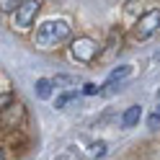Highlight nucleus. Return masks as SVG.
Listing matches in <instances>:
<instances>
[{"mask_svg":"<svg viewBox=\"0 0 160 160\" xmlns=\"http://www.w3.org/2000/svg\"><path fill=\"white\" fill-rule=\"evenodd\" d=\"M70 34H72V28H70V23L62 21V18H57V21H44L34 34V44L42 47V49H52L57 44L67 42Z\"/></svg>","mask_w":160,"mask_h":160,"instance_id":"f257e3e1","label":"nucleus"},{"mask_svg":"<svg viewBox=\"0 0 160 160\" xmlns=\"http://www.w3.org/2000/svg\"><path fill=\"white\" fill-rule=\"evenodd\" d=\"M98 49H101V47H98L96 39H91V36H78V39H72V44H70V54H72V59L88 65V62H93V59H96Z\"/></svg>","mask_w":160,"mask_h":160,"instance_id":"f03ea898","label":"nucleus"},{"mask_svg":"<svg viewBox=\"0 0 160 160\" xmlns=\"http://www.w3.org/2000/svg\"><path fill=\"white\" fill-rule=\"evenodd\" d=\"M39 8H42L39 0H23V3L18 5V11L13 13V28H18V31L31 28L34 18H36V13H39Z\"/></svg>","mask_w":160,"mask_h":160,"instance_id":"7ed1b4c3","label":"nucleus"},{"mask_svg":"<svg viewBox=\"0 0 160 160\" xmlns=\"http://www.w3.org/2000/svg\"><path fill=\"white\" fill-rule=\"evenodd\" d=\"M160 28V8H152V11H147L137 18L134 23V36L137 39H150L155 31Z\"/></svg>","mask_w":160,"mask_h":160,"instance_id":"20e7f679","label":"nucleus"},{"mask_svg":"<svg viewBox=\"0 0 160 160\" xmlns=\"http://www.w3.org/2000/svg\"><path fill=\"white\" fill-rule=\"evenodd\" d=\"M23 119H26V111H23L21 103H13L11 108H5V111H3V124L11 127V129H16L18 124H23Z\"/></svg>","mask_w":160,"mask_h":160,"instance_id":"39448f33","label":"nucleus"},{"mask_svg":"<svg viewBox=\"0 0 160 160\" xmlns=\"http://www.w3.org/2000/svg\"><path fill=\"white\" fill-rule=\"evenodd\" d=\"M139 116H142V106H129L127 111H124V116H122V127L124 129H129V127H134L137 122H139Z\"/></svg>","mask_w":160,"mask_h":160,"instance_id":"423d86ee","label":"nucleus"},{"mask_svg":"<svg viewBox=\"0 0 160 160\" xmlns=\"http://www.w3.org/2000/svg\"><path fill=\"white\" fill-rule=\"evenodd\" d=\"M129 75H132V65H122V67H116L114 72L108 75L106 85H116V83H122V80H127Z\"/></svg>","mask_w":160,"mask_h":160,"instance_id":"0eeeda50","label":"nucleus"},{"mask_svg":"<svg viewBox=\"0 0 160 160\" xmlns=\"http://www.w3.org/2000/svg\"><path fill=\"white\" fill-rule=\"evenodd\" d=\"M52 85H54L52 80H47V78H39V80H36V96L47 101V98L52 96Z\"/></svg>","mask_w":160,"mask_h":160,"instance_id":"6e6552de","label":"nucleus"},{"mask_svg":"<svg viewBox=\"0 0 160 160\" xmlns=\"http://www.w3.org/2000/svg\"><path fill=\"white\" fill-rule=\"evenodd\" d=\"M18 5L21 3H16V0H0V13H16Z\"/></svg>","mask_w":160,"mask_h":160,"instance_id":"1a4fd4ad","label":"nucleus"},{"mask_svg":"<svg viewBox=\"0 0 160 160\" xmlns=\"http://www.w3.org/2000/svg\"><path fill=\"white\" fill-rule=\"evenodd\" d=\"M91 155L93 158H103L106 155V142H93L91 145Z\"/></svg>","mask_w":160,"mask_h":160,"instance_id":"9d476101","label":"nucleus"},{"mask_svg":"<svg viewBox=\"0 0 160 160\" xmlns=\"http://www.w3.org/2000/svg\"><path fill=\"white\" fill-rule=\"evenodd\" d=\"M13 106V93H3L0 96V111H5V108Z\"/></svg>","mask_w":160,"mask_h":160,"instance_id":"9b49d317","label":"nucleus"},{"mask_svg":"<svg viewBox=\"0 0 160 160\" xmlns=\"http://www.w3.org/2000/svg\"><path fill=\"white\" fill-rule=\"evenodd\" d=\"M75 96H78V93H65V96H59V98H57V108H65V103L72 101Z\"/></svg>","mask_w":160,"mask_h":160,"instance_id":"f8f14e48","label":"nucleus"},{"mask_svg":"<svg viewBox=\"0 0 160 160\" xmlns=\"http://www.w3.org/2000/svg\"><path fill=\"white\" fill-rule=\"evenodd\" d=\"M98 91H101V88H98V85H96V83H88V85H85V88H83V93H85V96H96V93H98Z\"/></svg>","mask_w":160,"mask_h":160,"instance_id":"ddd939ff","label":"nucleus"},{"mask_svg":"<svg viewBox=\"0 0 160 160\" xmlns=\"http://www.w3.org/2000/svg\"><path fill=\"white\" fill-rule=\"evenodd\" d=\"M158 124H160V116H158V114L150 116V129H158Z\"/></svg>","mask_w":160,"mask_h":160,"instance_id":"4468645a","label":"nucleus"},{"mask_svg":"<svg viewBox=\"0 0 160 160\" xmlns=\"http://www.w3.org/2000/svg\"><path fill=\"white\" fill-rule=\"evenodd\" d=\"M0 160H5V155H3V152H0Z\"/></svg>","mask_w":160,"mask_h":160,"instance_id":"2eb2a0df","label":"nucleus"},{"mask_svg":"<svg viewBox=\"0 0 160 160\" xmlns=\"http://www.w3.org/2000/svg\"><path fill=\"white\" fill-rule=\"evenodd\" d=\"M158 116H160V106H158Z\"/></svg>","mask_w":160,"mask_h":160,"instance_id":"dca6fc26","label":"nucleus"}]
</instances>
